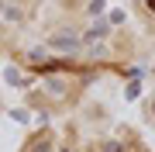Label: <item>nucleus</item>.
I'll return each mask as SVG.
<instances>
[{
  "mask_svg": "<svg viewBox=\"0 0 155 152\" xmlns=\"http://www.w3.org/2000/svg\"><path fill=\"white\" fill-rule=\"evenodd\" d=\"M148 11H155V0H148Z\"/></svg>",
  "mask_w": 155,
  "mask_h": 152,
  "instance_id": "obj_1",
  "label": "nucleus"
}]
</instances>
